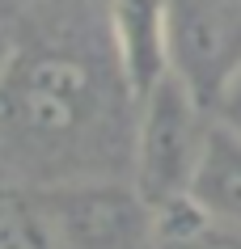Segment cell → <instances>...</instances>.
<instances>
[{"mask_svg": "<svg viewBox=\"0 0 241 249\" xmlns=\"http://www.w3.org/2000/svg\"><path fill=\"white\" fill-rule=\"evenodd\" d=\"M102 118V80L76 51L26 47L0 68V144L17 157H68Z\"/></svg>", "mask_w": 241, "mask_h": 249, "instance_id": "obj_1", "label": "cell"}, {"mask_svg": "<svg viewBox=\"0 0 241 249\" xmlns=\"http://www.w3.org/2000/svg\"><path fill=\"white\" fill-rule=\"evenodd\" d=\"M140 106L135 123V178L131 186L140 190L148 207H157L174 195H186L199 169L203 144H207V123L203 106L195 93L169 72Z\"/></svg>", "mask_w": 241, "mask_h": 249, "instance_id": "obj_2", "label": "cell"}, {"mask_svg": "<svg viewBox=\"0 0 241 249\" xmlns=\"http://www.w3.org/2000/svg\"><path fill=\"white\" fill-rule=\"evenodd\" d=\"M38 203L59 236V249H152V207L127 182H55Z\"/></svg>", "mask_w": 241, "mask_h": 249, "instance_id": "obj_3", "label": "cell"}, {"mask_svg": "<svg viewBox=\"0 0 241 249\" xmlns=\"http://www.w3.org/2000/svg\"><path fill=\"white\" fill-rule=\"evenodd\" d=\"M169 64L203 110L241 72V0H169Z\"/></svg>", "mask_w": 241, "mask_h": 249, "instance_id": "obj_4", "label": "cell"}, {"mask_svg": "<svg viewBox=\"0 0 241 249\" xmlns=\"http://www.w3.org/2000/svg\"><path fill=\"white\" fill-rule=\"evenodd\" d=\"M110 47L119 85L144 102L174 72L169 64V0H110Z\"/></svg>", "mask_w": 241, "mask_h": 249, "instance_id": "obj_5", "label": "cell"}, {"mask_svg": "<svg viewBox=\"0 0 241 249\" xmlns=\"http://www.w3.org/2000/svg\"><path fill=\"white\" fill-rule=\"evenodd\" d=\"M190 195L220 224L241 228V135L228 131L224 123L207 127V144H203Z\"/></svg>", "mask_w": 241, "mask_h": 249, "instance_id": "obj_6", "label": "cell"}, {"mask_svg": "<svg viewBox=\"0 0 241 249\" xmlns=\"http://www.w3.org/2000/svg\"><path fill=\"white\" fill-rule=\"evenodd\" d=\"M0 249H59L38 195L0 186Z\"/></svg>", "mask_w": 241, "mask_h": 249, "instance_id": "obj_7", "label": "cell"}, {"mask_svg": "<svg viewBox=\"0 0 241 249\" xmlns=\"http://www.w3.org/2000/svg\"><path fill=\"white\" fill-rule=\"evenodd\" d=\"M152 249H241V228L220 224L216 215H207L203 224H195V228H186V232L165 236V241H152Z\"/></svg>", "mask_w": 241, "mask_h": 249, "instance_id": "obj_8", "label": "cell"}, {"mask_svg": "<svg viewBox=\"0 0 241 249\" xmlns=\"http://www.w3.org/2000/svg\"><path fill=\"white\" fill-rule=\"evenodd\" d=\"M216 123H224L228 131H237L241 135V72L233 80H228V89L220 93V102H216Z\"/></svg>", "mask_w": 241, "mask_h": 249, "instance_id": "obj_9", "label": "cell"}, {"mask_svg": "<svg viewBox=\"0 0 241 249\" xmlns=\"http://www.w3.org/2000/svg\"><path fill=\"white\" fill-rule=\"evenodd\" d=\"M106 4H110V0H106Z\"/></svg>", "mask_w": 241, "mask_h": 249, "instance_id": "obj_10", "label": "cell"}]
</instances>
